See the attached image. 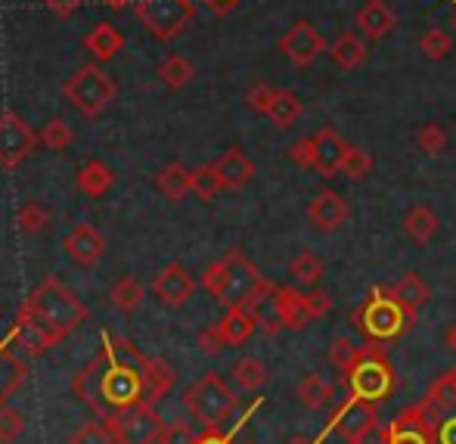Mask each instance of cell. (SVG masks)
Wrapping results in <instances>:
<instances>
[{
    "label": "cell",
    "mask_w": 456,
    "mask_h": 444,
    "mask_svg": "<svg viewBox=\"0 0 456 444\" xmlns=\"http://www.w3.org/2000/svg\"><path fill=\"white\" fill-rule=\"evenodd\" d=\"M273 96H276V87L265 85V81H258V85H255L252 90H248L246 103H248V109H252V112H258V115H267V109H271Z\"/></svg>",
    "instance_id": "47"
},
{
    "label": "cell",
    "mask_w": 456,
    "mask_h": 444,
    "mask_svg": "<svg viewBox=\"0 0 456 444\" xmlns=\"http://www.w3.org/2000/svg\"><path fill=\"white\" fill-rule=\"evenodd\" d=\"M199 435H192V426L190 423H168L162 432L159 444H196Z\"/></svg>",
    "instance_id": "48"
},
{
    "label": "cell",
    "mask_w": 456,
    "mask_h": 444,
    "mask_svg": "<svg viewBox=\"0 0 456 444\" xmlns=\"http://www.w3.org/2000/svg\"><path fill=\"white\" fill-rule=\"evenodd\" d=\"M69 444H115V439H112V432H109L106 423H85V426L72 435Z\"/></svg>",
    "instance_id": "45"
},
{
    "label": "cell",
    "mask_w": 456,
    "mask_h": 444,
    "mask_svg": "<svg viewBox=\"0 0 456 444\" xmlns=\"http://www.w3.org/2000/svg\"><path fill=\"white\" fill-rule=\"evenodd\" d=\"M62 94H66V100L72 103L81 115L94 119V115H100L102 109L115 100L118 87H115V81L109 78L100 66L91 62V66H81L75 75H69V81L62 85Z\"/></svg>",
    "instance_id": "7"
},
{
    "label": "cell",
    "mask_w": 456,
    "mask_h": 444,
    "mask_svg": "<svg viewBox=\"0 0 456 444\" xmlns=\"http://www.w3.org/2000/svg\"><path fill=\"white\" fill-rule=\"evenodd\" d=\"M280 50L295 62V66H311V62H317V56L326 50V41L317 31V25L301 19V22L289 25V31L280 37Z\"/></svg>",
    "instance_id": "11"
},
{
    "label": "cell",
    "mask_w": 456,
    "mask_h": 444,
    "mask_svg": "<svg viewBox=\"0 0 456 444\" xmlns=\"http://www.w3.org/2000/svg\"><path fill=\"white\" fill-rule=\"evenodd\" d=\"M41 140H44V146L47 150H53V152H62V150H69V146L75 144V131H72V125H69L66 119H50L47 125H44V131H41Z\"/></svg>",
    "instance_id": "38"
},
{
    "label": "cell",
    "mask_w": 456,
    "mask_h": 444,
    "mask_svg": "<svg viewBox=\"0 0 456 444\" xmlns=\"http://www.w3.org/2000/svg\"><path fill=\"white\" fill-rule=\"evenodd\" d=\"M106 6H112V10H121V6H127L131 0H102Z\"/></svg>",
    "instance_id": "56"
},
{
    "label": "cell",
    "mask_w": 456,
    "mask_h": 444,
    "mask_svg": "<svg viewBox=\"0 0 456 444\" xmlns=\"http://www.w3.org/2000/svg\"><path fill=\"white\" fill-rule=\"evenodd\" d=\"M50 224V211L44 209L41 202H25L22 209H19V227L25 230V234H37V230H44Z\"/></svg>",
    "instance_id": "43"
},
{
    "label": "cell",
    "mask_w": 456,
    "mask_h": 444,
    "mask_svg": "<svg viewBox=\"0 0 456 444\" xmlns=\"http://www.w3.org/2000/svg\"><path fill=\"white\" fill-rule=\"evenodd\" d=\"M196 444H236L230 435H224L221 429H205V435H199Z\"/></svg>",
    "instance_id": "54"
},
{
    "label": "cell",
    "mask_w": 456,
    "mask_h": 444,
    "mask_svg": "<svg viewBox=\"0 0 456 444\" xmlns=\"http://www.w3.org/2000/svg\"><path fill=\"white\" fill-rule=\"evenodd\" d=\"M289 159H292L298 169H317V146H314V137H301L289 146Z\"/></svg>",
    "instance_id": "46"
},
{
    "label": "cell",
    "mask_w": 456,
    "mask_h": 444,
    "mask_svg": "<svg viewBox=\"0 0 456 444\" xmlns=\"http://www.w3.org/2000/svg\"><path fill=\"white\" fill-rule=\"evenodd\" d=\"M44 6H47L53 16H72V12H78V6H81V0H44Z\"/></svg>",
    "instance_id": "52"
},
{
    "label": "cell",
    "mask_w": 456,
    "mask_h": 444,
    "mask_svg": "<svg viewBox=\"0 0 456 444\" xmlns=\"http://www.w3.org/2000/svg\"><path fill=\"white\" fill-rule=\"evenodd\" d=\"M435 441H438V444H456V416H447V420L438 423Z\"/></svg>",
    "instance_id": "53"
},
{
    "label": "cell",
    "mask_w": 456,
    "mask_h": 444,
    "mask_svg": "<svg viewBox=\"0 0 456 444\" xmlns=\"http://www.w3.org/2000/svg\"><path fill=\"white\" fill-rule=\"evenodd\" d=\"M261 283H265L261 270L255 267L240 249H230L224 259L208 265V270L202 274V286L208 289L211 299H217L224 308L246 305V301L258 292Z\"/></svg>",
    "instance_id": "4"
},
{
    "label": "cell",
    "mask_w": 456,
    "mask_h": 444,
    "mask_svg": "<svg viewBox=\"0 0 456 444\" xmlns=\"http://www.w3.org/2000/svg\"><path fill=\"white\" fill-rule=\"evenodd\" d=\"M137 19L156 41L168 44L181 37L186 25L196 19L192 0H137Z\"/></svg>",
    "instance_id": "8"
},
{
    "label": "cell",
    "mask_w": 456,
    "mask_h": 444,
    "mask_svg": "<svg viewBox=\"0 0 456 444\" xmlns=\"http://www.w3.org/2000/svg\"><path fill=\"white\" fill-rule=\"evenodd\" d=\"M401 224H403V234H407L410 240L416 243V246H428V243H432L435 236L441 234L438 211H435L432 205H426V202L410 205V211L403 215Z\"/></svg>",
    "instance_id": "21"
},
{
    "label": "cell",
    "mask_w": 456,
    "mask_h": 444,
    "mask_svg": "<svg viewBox=\"0 0 456 444\" xmlns=\"http://www.w3.org/2000/svg\"><path fill=\"white\" fill-rule=\"evenodd\" d=\"M6 342L12 345V349L19 351L22 358H35V355H44L47 349H53V339L47 336V333L41 330V326L35 324V320L28 317V314L19 308L16 320H12L10 333H6Z\"/></svg>",
    "instance_id": "16"
},
{
    "label": "cell",
    "mask_w": 456,
    "mask_h": 444,
    "mask_svg": "<svg viewBox=\"0 0 456 444\" xmlns=\"http://www.w3.org/2000/svg\"><path fill=\"white\" fill-rule=\"evenodd\" d=\"M298 115H301L298 94H295V90H286V87L276 90L271 109H267V119H271L276 127H292L295 121H298Z\"/></svg>",
    "instance_id": "32"
},
{
    "label": "cell",
    "mask_w": 456,
    "mask_h": 444,
    "mask_svg": "<svg viewBox=\"0 0 456 444\" xmlns=\"http://www.w3.org/2000/svg\"><path fill=\"white\" fill-rule=\"evenodd\" d=\"M183 407L202 429H221L236 410V391L217 373H205L183 391Z\"/></svg>",
    "instance_id": "5"
},
{
    "label": "cell",
    "mask_w": 456,
    "mask_h": 444,
    "mask_svg": "<svg viewBox=\"0 0 456 444\" xmlns=\"http://www.w3.org/2000/svg\"><path fill=\"white\" fill-rule=\"evenodd\" d=\"M143 376H146V401L156 404L159 398H165L171 391V385H175L177 373H175V366H171L168 360H162V358H146Z\"/></svg>",
    "instance_id": "29"
},
{
    "label": "cell",
    "mask_w": 456,
    "mask_h": 444,
    "mask_svg": "<svg viewBox=\"0 0 456 444\" xmlns=\"http://www.w3.org/2000/svg\"><path fill=\"white\" fill-rule=\"evenodd\" d=\"M25 432V414L12 404L0 407V444H16L19 435Z\"/></svg>",
    "instance_id": "41"
},
{
    "label": "cell",
    "mask_w": 456,
    "mask_h": 444,
    "mask_svg": "<svg viewBox=\"0 0 456 444\" xmlns=\"http://www.w3.org/2000/svg\"><path fill=\"white\" fill-rule=\"evenodd\" d=\"M391 444H432V429L422 410H410V414L397 416L391 426Z\"/></svg>",
    "instance_id": "28"
},
{
    "label": "cell",
    "mask_w": 456,
    "mask_h": 444,
    "mask_svg": "<svg viewBox=\"0 0 456 444\" xmlns=\"http://www.w3.org/2000/svg\"><path fill=\"white\" fill-rule=\"evenodd\" d=\"M258 326H261L258 317H255L246 305L227 308V314L217 320V330H221V336H224V342H227V345H246Z\"/></svg>",
    "instance_id": "23"
},
{
    "label": "cell",
    "mask_w": 456,
    "mask_h": 444,
    "mask_svg": "<svg viewBox=\"0 0 456 444\" xmlns=\"http://www.w3.org/2000/svg\"><path fill=\"white\" fill-rule=\"evenodd\" d=\"M273 311L276 317L282 320L286 330H305L311 326L314 320V311H311V301H307V292L305 289H292V286H276L273 289Z\"/></svg>",
    "instance_id": "15"
},
{
    "label": "cell",
    "mask_w": 456,
    "mask_h": 444,
    "mask_svg": "<svg viewBox=\"0 0 456 444\" xmlns=\"http://www.w3.org/2000/svg\"><path fill=\"white\" fill-rule=\"evenodd\" d=\"M152 292H156V299L162 301L165 308H183L186 301L192 299V292H196V280H192L190 270L175 261V265L162 267L156 274Z\"/></svg>",
    "instance_id": "13"
},
{
    "label": "cell",
    "mask_w": 456,
    "mask_h": 444,
    "mask_svg": "<svg viewBox=\"0 0 456 444\" xmlns=\"http://www.w3.org/2000/svg\"><path fill=\"white\" fill-rule=\"evenodd\" d=\"M22 311L28 314L56 345L72 336L87 320V308L81 305V299L60 280V276H44V280L31 289L28 299H25Z\"/></svg>",
    "instance_id": "2"
},
{
    "label": "cell",
    "mask_w": 456,
    "mask_h": 444,
    "mask_svg": "<svg viewBox=\"0 0 456 444\" xmlns=\"http://www.w3.org/2000/svg\"><path fill=\"white\" fill-rule=\"evenodd\" d=\"M419 50L426 53V60L441 62V60H447V56H451L453 41H451V35H447L444 29H428L426 35H422V41H419Z\"/></svg>",
    "instance_id": "39"
},
{
    "label": "cell",
    "mask_w": 456,
    "mask_h": 444,
    "mask_svg": "<svg viewBox=\"0 0 456 444\" xmlns=\"http://www.w3.org/2000/svg\"><path fill=\"white\" fill-rule=\"evenodd\" d=\"M75 184H78V190L85 193V196L100 199V196H106V193L115 186V171L109 169L106 162H100V159H91V162H85L78 169V175H75Z\"/></svg>",
    "instance_id": "27"
},
{
    "label": "cell",
    "mask_w": 456,
    "mask_h": 444,
    "mask_svg": "<svg viewBox=\"0 0 456 444\" xmlns=\"http://www.w3.org/2000/svg\"><path fill=\"white\" fill-rule=\"evenodd\" d=\"M85 47L96 62H109L125 50V35H121L112 22H100V25H94V31L85 37Z\"/></svg>",
    "instance_id": "25"
},
{
    "label": "cell",
    "mask_w": 456,
    "mask_h": 444,
    "mask_svg": "<svg viewBox=\"0 0 456 444\" xmlns=\"http://www.w3.org/2000/svg\"><path fill=\"white\" fill-rule=\"evenodd\" d=\"M351 218V209L345 202L342 193L336 190H320L307 205V221L317 234H336L345 227V221Z\"/></svg>",
    "instance_id": "12"
},
{
    "label": "cell",
    "mask_w": 456,
    "mask_h": 444,
    "mask_svg": "<svg viewBox=\"0 0 456 444\" xmlns=\"http://www.w3.org/2000/svg\"><path fill=\"white\" fill-rule=\"evenodd\" d=\"M397 16L385 0H366V4L357 10V29L366 41H382L395 31Z\"/></svg>",
    "instance_id": "20"
},
{
    "label": "cell",
    "mask_w": 456,
    "mask_h": 444,
    "mask_svg": "<svg viewBox=\"0 0 456 444\" xmlns=\"http://www.w3.org/2000/svg\"><path fill=\"white\" fill-rule=\"evenodd\" d=\"M447 131L444 125H438V121H428L426 127L419 131V150L426 152V156H441V152L447 150Z\"/></svg>",
    "instance_id": "42"
},
{
    "label": "cell",
    "mask_w": 456,
    "mask_h": 444,
    "mask_svg": "<svg viewBox=\"0 0 456 444\" xmlns=\"http://www.w3.org/2000/svg\"><path fill=\"white\" fill-rule=\"evenodd\" d=\"M156 193L168 202H181L186 193H192V171L183 162H168L156 175Z\"/></svg>",
    "instance_id": "26"
},
{
    "label": "cell",
    "mask_w": 456,
    "mask_h": 444,
    "mask_svg": "<svg viewBox=\"0 0 456 444\" xmlns=\"http://www.w3.org/2000/svg\"><path fill=\"white\" fill-rule=\"evenodd\" d=\"M314 146H317V171L320 177H338L342 175V162L345 152H348V144L342 140V134L336 127H320L314 134Z\"/></svg>",
    "instance_id": "18"
},
{
    "label": "cell",
    "mask_w": 456,
    "mask_h": 444,
    "mask_svg": "<svg viewBox=\"0 0 456 444\" xmlns=\"http://www.w3.org/2000/svg\"><path fill=\"white\" fill-rule=\"evenodd\" d=\"M62 246H66L69 259L81 267H94L96 261L106 255V240H102V234L96 227H91V224H78V227L62 240Z\"/></svg>",
    "instance_id": "17"
},
{
    "label": "cell",
    "mask_w": 456,
    "mask_h": 444,
    "mask_svg": "<svg viewBox=\"0 0 456 444\" xmlns=\"http://www.w3.org/2000/svg\"><path fill=\"white\" fill-rule=\"evenodd\" d=\"M199 349H202L208 358H217L224 349H227V342H224V336H221V330H217V324L199 333Z\"/></svg>",
    "instance_id": "49"
},
{
    "label": "cell",
    "mask_w": 456,
    "mask_h": 444,
    "mask_svg": "<svg viewBox=\"0 0 456 444\" xmlns=\"http://www.w3.org/2000/svg\"><path fill=\"white\" fill-rule=\"evenodd\" d=\"M330 56L342 72H354L357 66H363L366 56H370V44H366L363 35H354V31H342V35L332 41Z\"/></svg>",
    "instance_id": "24"
},
{
    "label": "cell",
    "mask_w": 456,
    "mask_h": 444,
    "mask_svg": "<svg viewBox=\"0 0 456 444\" xmlns=\"http://www.w3.org/2000/svg\"><path fill=\"white\" fill-rule=\"evenodd\" d=\"M307 301H311V311H314V317H326L330 314V308H332V299L326 292H320V289H314V292H307Z\"/></svg>",
    "instance_id": "51"
},
{
    "label": "cell",
    "mask_w": 456,
    "mask_h": 444,
    "mask_svg": "<svg viewBox=\"0 0 456 444\" xmlns=\"http://www.w3.org/2000/svg\"><path fill=\"white\" fill-rule=\"evenodd\" d=\"M25 379H28V364H25V358L19 355L6 339H0V407L10 404V398L22 389Z\"/></svg>",
    "instance_id": "19"
},
{
    "label": "cell",
    "mask_w": 456,
    "mask_h": 444,
    "mask_svg": "<svg viewBox=\"0 0 456 444\" xmlns=\"http://www.w3.org/2000/svg\"><path fill=\"white\" fill-rule=\"evenodd\" d=\"M357 351H361V345H354V339L338 336L336 342L330 345V364L336 366V370L348 373L351 364H354V358H357Z\"/></svg>",
    "instance_id": "44"
},
{
    "label": "cell",
    "mask_w": 456,
    "mask_h": 444,
    "mask_svg": "<svg viewBox=\"0 0 456 444\" xmlns=\"http://www.w3.org/2000/svg\"><path fill=\"white\" fill-rule=\"evenodd\" d=\"M376 404L372 401H363V398L351 395L348 401L342 404V407L336 410V416H332V429H336L338 435H342L345 441H354L361 439L370 426H376Z\"/></svg>",
    "instance_id": "14"
},
{
    "label": "cell",
    "mask_w": 456,
    "mask_h": 444,
    "mask_svg": "<svg viewBox=\"0 0 456 444\" xmlns=\"http://www.w3.org/2000/svg\"><path fill=\"white\" fill-rule=\"evenodd\" d=\"M451 4H453V6H456V0H451Z\"/></svg>",
    "instance_id": "59"
},
{
    "label": "cell",
    "mask_w": 456,
    "mask_h": 444,
    "mask_svg": "<svg viewBox=\"0 0 456 444\" xmlns=\"http://www.w3.org/2000/svg\"><path fill=\"white\" fill-rule=\"evenodd\" d=\"M332 395H336V385L326 382V379L317 376V373H307V376L298 382V404L305 410L326 407V404L332 401Z\"/></svg>",
    "instance_id": "31"
},
{
    "label": "cell",
    "mask_w": 456,
    "mask_h": 444,
    "mask_svg": "<svg viewBox=\"0 0 456 444\" xmlns=\"http://www.w3.org/2000/svg\"><path fill=\"white\" fill-rule=\"evenodd\" d=\"M143 364L146 358L127 339L102 333L100 351L72 379L75 398L96 410L102 420L137 407V404H150L146 401Z\"/></svg>",
    "instance_id": "1"
},
{
    "label": "cell",
    "mask_w": 456,
    "mask_h": 444,
    "mask_svg": "<svg viewBox=\"0 0 456 444\" xmlns=\"http://www.w3.org/2000/svg\"><path fill=\"white\" fill-rule=\"evenodd\" d=\"M221 190H224V184H221V177H217L215 162L192 169V196L202 199V202H211Z\"/></svg>",
    "instance_id": "37"
},
{
    "label": "cell",
    "mask_w": 456,
    "mask_h": 444,
    "mask_svg": "<svg viewBox=\"0 0 456 444\" xmlns=\"http://www.w3.org/2000/svg\"><path fill=\"white\" fill-rule=\"evenodd\" d=\"M370 171H372L370 152H366L363 146L348 144V152H345V162H342V175L351 180H363V177H370Z\"/></svg>",
    "instance_id": "40"
},
{
    "label": "cell",
    "mask_w": 456,
    "mask_h": 444,
    "mask_svg": "<svg viewBox=\"0 0 456 444\" xmlns=\"http://www.w3.org/2000/svg\"><path fill=\"white\" fill-rule=\"evenodd\" d=\"M112 432L115 444H159L165 432L162 416L156 414L152 404H137L131 410H121L102 420Z\"/></svg>",
    "instance_id": "9"
},
{
    "label": "cell",
    "mask_w": 456,
    "mask_h": 444,
    "mask_svg": "<svg viewBox=\"0 0 456 444\" xmlns=\"http://www.w3.org/2000/svg\"><path fill=\"white\" fill-rule=\"evenodd\" d=\"M233 379L242 391H261L267 385V366L258 358H240L233 364Z\"/></svg>",
    "instance_id": "33"
},
{
    "label": "cell",
    "mask_w": 456,
    "mask_h": 444,
    "mask_svg": "<svg viewBox=\"0 0 456 444\" xmlns=\"http://www.w3.org/2000/svg\"><path fill=\"white\" fill-rule=\"evenodd\" d=\"M345 379H348L351 395L372 404L385 401L395 391V370H391L388 358H385V351L376 342L361 345V351H357L351 370L345 373Z\"/></svg>",
    "instance_id": "6"
},
{
    "label": "cell",
    "mask_w": 456,
    "mask_h": 444,
    "mask_svg": "<svg viewBox=\"0 0 456 444\" xmlns=\"http://www.w3.org/2000/svg\"><path fill=\"white\" fill-rule=\"evenodd\" d=\"M109 299H112L115 311L134 314L140 308V301H143V286H140L134 276H121V280L112 286V292H109Z\"/></svg>",
    "instance_id": "36"
},
{
    "label": "cell",
    "mask_w": 456,
    "mask_h": 444,
    "mask_svg": "<svg viewBox=\"0 0 456 444\" xmlns=\"http://www.w3.org/2000/svg\"><path fill=\"white\" fill-rule=\"evenodd\" d=\"M289 274H292V280L298 283V286L311 289V286H317V283L323 280L326 267H323V259H320V255L301 252V255H295V259H292V265H289Z\"/></svg>",
    "instance_id": "34"
},
{
    "label": "cell",
    "mask_w": 456,
    "mask_h": 444,
    "mask_svg": "<svg viewBox=\"0 0 456 444\" xmlns=\"http://www.w3.org/2000/svg\"><path fill=\"white\" fill-rule=\"evenodd\" d=\"M351 324L361 326L370 342H395L416 326V311L397 301L388 286H376L370 299L351 311Z\"/></svg>",
    "instance_id": "3"
},
{
    "label": "cell",
    "mask_w": 456,
    "mask_h": 444,
    "mask_svg": "<svg viewBox=\"0 0 456 444\" xmlns=\"http://www.w3.org/2000/svg\"><path fill=\"white\" fill-rule=\"evenodd\" d=\"M35 131L16 112L0 115V169H19L35 152Z\"/></svg>",
    "instance_id": "10"
},
{
    "label": "cell",
    "mask_w": 456,
    "mask_h": 444,
    "mask_svg": "<svg viewBox=\"0 0 456 444\" xmlns=\"http://www.w3.org/2000/svg\"><path fill=\"white\" fill-rule=\"evenodd\" d=\"M388 289H391V295H395L397 301H403V305L413 308V311H419V308L432 299V289L426 286V280H422L416 270H407V274H403L397 283H391Z\"/></svg>",
    "instance_id": "30"
},
{
    "label": "cell",
    "mask_w": 456,
    "mask_h": 444,
    "mask_svg": "<svg viewBox=\"0 0 456 444\" xmlns=\"http://www.w3.org/2000/svg\"><path fill=\"white\" fill-rule=\"evenodd\" d=\"M202 4L208 6L211 12H217V16H224V12L233 10V6L240 4V0H202Z\"/></svg>",
    "instance_id": "55"
},
{
    "label": "cell",
    "mask_w": 456,
    "mask_h": 444,
    "mask_svg": "<svg viewBox=\"0 0 456 444\" xmlns=\"http://www.w3.org/2000/svg\"><path fill=\"white\" fill-rule=\"evenodd\" d=\"M286 444H317V441H311V439H305V435H292Z\"/></svg>",
    "instance_id": "57"
},
{
    "label": "cell",
    "mask_w": 456,
    "mask_h": 444,
    "mask_svg": "<svg viewBox=\"0 0 456 444\" xmlns=\"http://www.w3.org/2000/svg\"><path fill=\"white\" fill-rule=\"evenodd\" d=\"M215 169H217V177H221L224 190H242V186L255 177V162L240 150V146H230V150L215 162Z\"/></svg>",
    "instance_id": "22"
},
{
    "label": "cell",
    "mask_w": 456,
    "mask_h": 444,
    "mask_svg": "<svg viewBox=\"0 0 456 444\" xmlns=\"http://www.w3.org/2000/svg\"><path fill=\"white\" fill-rule=\"evenodd\" d=\"M351 444H391V426H370L361 439H354Z\"/></svg>",
    "instance_id": "50"
},
{
    "label": "cell",
    "mask_w": 456,
    "mask_h": 444,
    "mask_svg": "<svg viewBox=\"0 0 456 444\" xmlns=\"http://www.w3.org/2000/svg\"><path fill=\"white\" fill-rule=\"evenodd\" d=\"M246 444H252V441H246Z\"/></svg>",
    "instance_id": "60"
},
{
    "label": "cell",
    "mask_w": 456,
    "mask_h": 444,
    "mask_svg": "<svg viewBox=\"0 0 456 444\" xmlns=\"http://www.w3.org/2000/svg\"><path fill=\"white\" fill-rule=\"evenodd\" d=\"M159 78H162V85H168L171 90H181L196 78V66H192L186 56L175 53V56H168V60H162V66H159Z\"/></svg>",
    "instance_id": "35"
},
{
    "label": "cell",
    "mask_w": 456,
    "mask_h": 444,
    "mask_svg": "<svg viewBox=\"0 0 456 444\" xmlns=\"http://www.w3.org/2000/svg\"><path fill=\"white\" fill-rule=\"evenodd\" d=\"M447 342H451V345H453V349H456V326H453V330H451V333H447Z\"/></svg>",
    "instance_id": "58"
}]
</instances>
